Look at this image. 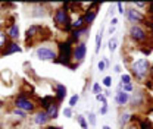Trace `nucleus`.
Listing matches in <instances>:
<instances>
[{
  "label": "nucleus",
  "mask_w": 153,
  "mask_h": 129,
  "mask_svg": "<svg viewBox=\"0 0 153 129\" xmlns=\"http://www.w3.org/2000/svg\"><path fill=\"white\" fill-rule=\"evenodd\" d=\"M133 71L135 76H138V78H144V75L147 74V71H149V62H147V59H138V60H135L133 63Z\"/></svg>",
  "instance_id": "f257e3e1"
},
{
  "label": "nucleus",
  "mask_w": 153,
  "mask_h": 129,
  "mask_svg": "<svg viewBox=\"0 0 153 129\" xmlns=\"http://www.w3.org/2000/svg\"><path fill=\"white\" fill-rule=\"evenodd\" d=\"M60 63L63 65H69V59H71V44L69 43H65V44H60Z\"/></svg>",
  "instance_id": "f03ea898"
},
{
  "label": "nucleus",
  "mask_w": 153,
  "mask_h": 129,
  "mask_svg": "<svg viewBox=\"0 0 153 129\" xmlns=\"http://www.w3.org/2000/svg\"><path fill=\"white\" fill-rule=\"evenodd\" d=\"M36 55H37V57L41 59V60H55L57 57L56 53H55L53 50L47 49V47H40V49H37Z\"/></svg>",
  "instance_id": "7ed1b4c3"
},
{
  "label": "nucleus",
  "mask_w": 153,
  "mask_h": 129,
  "mask_svg": "<svg viewBox=\"0 0 153 129\" xmlns=\"http://www.w3.org/2000/svg\"><path fill=\"white\" fill-rule=\"evenodd\" d=\"M55 21H56L59 25H69L68 24V15H66V10L65 9H57L56 13H55Z\"/></svg>",
  "instance_id": "20e7f679"
},
{
  "label": "nucleus",
  "mask_w": 153,
  "mask_h": 129,
  "mask_svg": "<svg viewBox=\"0 0 153 129\" xmlns=\"http://www.w3.org/2000/svg\"><path fill=\"white\" fill-rule=\"evenodd\" d=\"M16 106H18V109H21V110H24V111L34 110V104H33L31 101H28V100L22 98V97H19L18 100H16Z\"/></svg>",
  "instance_id": "39448f33"
},
{
  "label": "nucleus",
  "mask_w": 153,
  "mask_h": 129,
  "mask_svg": "<svg viewBox=\"0 0 153 129\" xmlns=\"http://www.w3.org/2000/svg\"><path fill=\"white\" fill-rule=\"evenodd\" d=\"M127 16H128V19H130L131 22H141V21L144 19V15H143L140 10H135V9H130V10L127 12Z\"/></svg>",
  "instance_id": "423d86ee"
},
{
  "label": "nucleus",
  "mask_w": 153,
  "mask_h": 129,
  "mask_svg": "<svg viewBox=\"0 0 153 129\" xmlns=\"http://www.w3.org/2000/svg\"><path fill=\"white\" fill-rule=\"evenodd\" d=\"M130 34H131V37H133L134 40H137V41H141V40L146 38V32H144L140 27H135V25L130 29Z\"/></svg>",
  "instance_id": "0eeeda50"
},
{
  "label": "nucleus",
  "mask_w": 153,
  "mask_h": 129,
  "mask_svg": "<svg viewBox=\"0 0 153 129\" xmlns=\"http://www.w3.org/2000/svg\"><path fill=\"white\" fill-rule=\"evenodd\" d=\"M85 52H87L85 44H84V43L78 44L75 47V50H74V59H76V60H82V59L85 57Z\"/></svg>",
  "instance_id": "6e6552de"
},
{
  "label": "nucleus",
  "mask_w": 153,
  "mask_h": 129,
  "mask_svg": "<svg viewBox=\"0 0 153 129\" xmlns=\"http://www.w3.org/2000/svg\"><path fill=\"white\" fill-rule=\"evenodd\" d=\"M128 98H130V95H128V92L125 91H118L116 94V103L118 104H121V106H124V104H127V101H128Z\"/></svg>",
  "instance_id": "1a4fd4ad"
},
{
  "label": "nucleus",
  "mask_w": 153,
  "mask_h": 129,
  "mask_svg": "<svg viewBox=\"0 0 153 129\" xmlns=\"http://www.w3.org/2000/svg\"><path fill=\"white\" fill-rule=\"evenodd\" d=\"M49 119H50V117L47 116L46 111H40V113L36 114V123H37V125H44Z\"/></svg>",
  "instance_id": "9d476101"
},
{
  "label": "nucleus",
  "mask_w": 153,
  "mask_h": 129,
  "mask_svg": "<svg viewBox=\"0 0 153 129\" xmlns=\"http://www.w3.org/2000/svg\"><path fill=\"white\" fill-rule=\"evenodd\" d=\"M47 116L49 117H56L57 116V104H55V103H52L49 107H47Z\"/></svg>",
  "instance_id": "9b49d317"
},
{
  "label": "nucleus",
  "mask_w": 153,
  "mask_h": 129,
  "mask_svg": "<svg viewBox=\"0 0 153 129\" xmlns=\"http://www.w3.org/2000/svg\"><path fill=\"white\" fill-rule=\"evenodd\" d=\"M9 37L12 38V40H15V38H18L19 35V28H18V25H12V28L9 29Z\"/></svg>",
  "instance_id": "f8f14e48"
},
{
  "label": "nucleus",
  "mask_w": 153,
  "mask_h": 129,
  "mask_svg": "<svg viewBox=\"0 0 153 129\" xmlns=\"http://www.w3.org/2000/svg\"><path fill=\"white\" fill-rule=\"evenodd\" d=\"M13 52H21V49L18 47V44H15V43H10L9 44V47H7V50L3 53V55H10V53H13Z\"/></svg>",
  "instance_id": "ddd939ff"
},
{
  "label": "nucleus",
  "mask_w": 153,
  "mask_h": 129,
  "mask_svg": "<svg viewBox=\"0 0 153 129\" xmlns=\"http://www.w3.org/2000/svg\"><path fill=\"white\" fill-rule=\"evenodd\" d=\"M65 94H66V88L63 85H57V100L62 101L65 98Z\"/></svg>",
  "instance_id": "4468645a"
},
{
  "label": "nucleus",
  "mask_w": 153,
  "mask_h": 129,
  "mask_svg": "<svg viewBox=\"0 0 153 129\" xmlns=\"http://www.w3.org/2000/svg\"><path fill=\"white\" fill-rule=\"evenodd\" d=\"M130 119H131L130 113H122V114H121V117H119V126H124Z\"/></svg>",
  "instance_id": "2eb2a0df"
},
{
  "label": "nucleus",
  "mask_w": 153,
  "mask_h": 129,
  "mask_svg": "<svg viewBox=\"0 0 153 129\" xmlns=\"http://www.w3.org/2000/svg\"><path fill=\"white\" fill-rule=\"evenodd\" d=\"M84 24H85V19H84V16H79L75 22H72V24H71V27H74V28H81Z\"/></svg>",
  "instance_id": "dca6fc26"
},
{
  "label": "nucleus",
  "mask_w": 153,
  "mask_h": 129,
  "mask_svg": "<svg viewBox=\"0 0 153 129\" xmlns=\"http://www.w3.org/2000/svg\"><path fill=\"white\" fill-rule=\"evenodd\" d=\"M100 46H102V34L99 32V34L96 35V53L100 52Z\"/></svg>",
  "instance_id": "f3484780"
},
{
  "label": "nucleus",
  "mask_w": 153,
  "mask_h": 129,
  "mask_svg": "<svg viewBox=\"0 0 153 129\" xmlns=\"http://www.w3.org/2000/svg\"><path fill=\"white\" fill-rule=\"evenodd\" d=\"M116 47H118V41H116V38H111V40H109V50L114 53L115 50H116Z\"/></svg>",
  "instance_id": "a211bd4d"
},
{
  "label": "nucleus",
  "mask_w": 153,
  "mask_h": 129,
  "mask_svg": "<svg viewBox=\"0 0 153 129\" xmlns=\"http://www.w3.org/2000/svg\"><path fill=\"white\" fill-rule=\"evenodd\" d=\"M94 18H96V12H93V10H90V12H88V13L84 16L85 22H88V24H90V22H93V19H94Z\"/></svg>",
  "instance_id": "6ab92c4d"
},
{
  "label": "nucleus",
  "mask_w": 153,
  "mask_h": 129,
  "mask_svg": "<svg viewBox=\"0 0 153 129\" xmlns=\"http://www.w3.org/2000/svg\"><path fill=\"white\" fill-rule=\"evenodd\" d=\"M121 84L122 85H127V84H131V76L130 75H122V78H121Z\"/></svg>",
  "instance_id": "aec40b11"
},
{
  "label": "nucleus",
  "mask_w": 153,
  "mask_h": 129,
  "mask_svg": "<svg viewBox=\"0 0 153 129\" xmlns=\"http://www.w3.org/2000/svg\"><path fill=\"white\" fill-rule=\"evenodd\" d=\"M78 100H79V95H78V94L72 95V97H71V100H69V107H74V106H76Z\"/></svg>",
  "instance_id": "412c9836"
},
{
  "label": "nucleus",
  "mask_w": 153,
  "mask_h": 129,
  "mask_svg": "<svg viewBox=\"0 0 153 129\" xmlns=\"http://www.w3.org/2000/svg\"><path fill=\"white\" fill-rule=\"evenodd\" d=\"M96 100H97L99 103H102L103 106H108V103H106V97H105L103 94H97V95H96Z\"/></svg>",
  "instance_id": "4be33fe9"
},
{
  "label": "nucleus",
  "mask_w": 153,
  "mask_h": 129,
  "mask_svg": "<svg viewBox=\"0 0 153 129\" xmlns=\"http://www.w3.org/2000/svg\"><path fill=\"white\" fill-rule=\"evenodd\" d=\"M103 85L105 87H111L112 85V78L111 76H105L103 78Z\"/></svg>",
  "instance_id": "5701e85b"
},
{
  "label": "nucleus",
  "mask_w": 153,
  "mask_h": 129,
  "mask_svg": "<svg viewBox=\"0 0 153 129\" xmlns=\"http://www.w3.org/2000/svg\"><path fill=\"white\" fill-rule=\"evenodd\" d=\"M78 122H79L81 128H82V129H87V122H85V119H84L82 116H78Z\"/></svg>",
  "instance_id": "b1692460"
},
{
  "label": "nucleus",
  "mask_w": 153,
  "mask_h": 129,
  "mask_svg": "<svg viewBox=\"0 0 153 129\" xmlns=\"http://www.w3.org/2000/svg\"><path fill=\"white\" fill-rule=\"evenodd\" d=\"M121 88H122V91H125V92L133 91V85H131V84H127V85H122V84H121Z\"/></svg>",
  "instance_id": "393cba45"
},
{
  "label": "nucleus",
  "mask_w": 153,
  "mask_h": 129,
  "mask_svg": "<svg viewBox=\"0 0 153 129\" xmlns=\"http://www.w3.org/2000/svg\"><path fill=\"white\" fill-rule=\"evenodd\" d=\"M88 122H90L93 126L96 125V116H94V113H90V114H88Z\"/></svg>",
  "instance_id": "a878e982"
},
{
  "label": "nucleus",
  "mask_w": 153,
  "mask_h": 129,
  "mask_svg": "<svg viewBox=\"0 0 153 129\" xmlns=\"http://www.w3.org/2000/svg\"><path fill=\"white\" fill-rule=\"evenodd\" d=\"M13 114H15V116H19V117H24V116H25V111L21 110V109H16V110H13Z\"/></svg>",
  "instance_id": "bb28decb"
},
{
  "label": "nucleus",
  "mask_w": 153,
  "mask_h": 129,
  "mask_svg": "<svg viewBox=\"0 0 153 129\" xmlns=\"http://www.w3.org/2000/svg\"><path fill=\"white\" fill-rule=\"evenodd\" d=\"M63 114H65L66 117H72V110H71V107H66V109L63 110Z\"/></svg>",
  "instance_id": "cd10ccee"
},
{
  "label": "nucleus",
  "mask_w": 153,
  "mask_h": 129,
  "mask_svg": "<svg viewBox=\"0 0 153 129\" xmlns=\"http://www.w3.org/2000/svg\"><path fill=\"white\" fill-rule=\"evenodd\" d=\"M4 43H6V35L3 32H0V47H3Z\"/></svg>",
  "instance_id": "c85d7f7f"
},
{
  "label": "nucleus",
  "mask_w": 153,
  "mask_h": 129,
  "mask_svg": "<svg viewBox=\"0 0 153 129\" xmlns=\"http://www.w3.org/2000/svg\"><path fill=\"white\" fill-rule=\"evenodd\" d=\"M97 68H99V71H105V68H106L105 60H100V62H99V65H97Z\"/></svg>",
  "instance_id": "c756f323"
},
{
  "label": "nucleus",
  "mask_w": 153,
  "mask_h": 129,
  "mask_svg": "<svg viewBox=\"0 0 153 129\" xmlns=\"http://www.w3.org/2000/svg\"><path fill=\"white\" fill-rule=\"evenodd\" d=\"M93 92H94L96 95L100 94V85H99V84H94V85H93Z\"/></svg>",
  "instance_id": "7c9ffc66"
},
{
  "label": "nucleus",
  "mask_w": 153,
  "mask_h": 129,
  "mask_svg": "<svg viewBox=\"0 0 153 129\" xmlns=\"http://www.w3.org/2000/svg\"><path fill=\"white\" fill-rule=\"evenodd\" d=\"M118 12H119V13H124V7H122V3H118Z\"/></svg>",
  "instance_id": "2f4dec72"
},
{
  "label": "nucleus",
  "mask_w": 153,
  "mask_h": 129,
  "mask_svg": "<svg viewBox=\"0 0 153 129\" xmlns=\"http://www.w3.org/2000/svg\"><path fill=\"white\" fill-rule=\"evenodd\" d=\"M135 6H138V7H144V6H146V3H144V1H137V3H135Z\"/></svg>",
  "instance_id": "473e14b6"
},
{
  "label": "nucleus",
  "mask_w": 153,
  "mask_h": 129,
  "mask_svg": "<svg viewBox=\"0 0 153 129\" xmlns=\"http://www.w3.org/2000/svg\"><path fill=\"white\" fill-rule=\"evenodd\" d=\"M106 111H108V106H103V107H102V110H100V113H102V114H105Z\"/></svg>",
  "instance_id": "72a5a7b5"
},
{
  "label": "nucleus",
  "mask_w": 153,
  "mask_h": 129,
  "mask_svg": "<svg viewBox=\"0 0 153 129\" xmlns=\"http://www.w3.org/2000/svg\"><path fill=\"white\" fill-rule=\"evenodd\" d=\"M111 24H112V27H115V25L118 24V19H116V18H112V22H111Z\"/></svg>",
  "instance_id": "f704fd0d"
},
{
  "label": "nucleus",
  "mask_w": 153,
  "mask_h": 129,
  "mask_svg": "<svg viewBox=\"0 0 153 129\" xmlns=\"http://www.w3.org/2000/svg\"><path fill=\"white\" fill-rule=\"evenodd\" d=\"M115 72H118V74L121 72V66H119V65H116V66H115Z\"/></svg>",
  "instance_id": "c9c22d12"
},
{
  "label": "nucleus",
  "mask_w": 153,
  "mask_h": 129,
  "mask_svg": "<svg viewBox=\"0 0 153 129\" xmlns=\"http://www.w3.org/2000/svg\"><path fill=\"white\" fill-rule=\"evenodd\" d=\"M127 129H138V126H135V125H131V126H128Z\"/></svg>",
  "instance_id": "e433bc0d"
},
{
  "label": "nucleus",
  "mask_w": 153,
  "mask_h": 129,
  "mask_svg": "<svg viewBox=\"0 0 153 129\" xmlns=\"http://www.w3.org/2000/svg\"><path fill=\"white\" fill-rule=\"evenodd\" d=\"M103 129H112V128H109V126H103Z\"/></svg>",
  "instance_id": "4c0bfd02"
},
{
  "label": "nucleus",
  "mask_w": 153,
  "mask_h": 129,
  "mask_svg": "<svg viewBox=\"0 0 153 129\" xmlns=\"http://www.w3.org/2000/svg\"><path fill=\"white\" fill-rule=\"evenodd\" d=\"M0 27H1V22H0Z\"/></svg>",
  "instance_id": "58836bf2"
},
{
  "label": "nucleus",
  "mask_w": 153,
  "mask_h": 129,
  "mask_svg": "<svg viewBox=\"0 0 153 129\" xmlns=\"http://www.w3.org/2000/svg\"><path fill=\"white\" fill-rule=\"evenodd\" d=\"M0 129H1V125H0Z\"/></svg>",
  "instance_id": "ea45409f"
},
{
  "label": "nucleus",
  "mask_w": 153,
  "mask_h": 129,
  "mask_svg": "<svg viewBox=\"0 0 153 129\" xmlns=\"http://www.w3.org/2000/svg\"><path fill=\"white\" fill-rule=\"evenodd\" d=\"M152 71H153V66H152Z\"/></svg>",
  "instance_id": "a19ab883"
}]
</instances>
